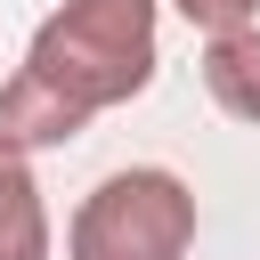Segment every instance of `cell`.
Returning a JSON list of instances; mask_svg holds the SVG:
<instances>
[{
	"label": "cell",
	"mask_w": 260,
	"mask_h": 260,
	"mask_svg": "<svg viewBox=\"0 0 260 260\" xmlns=\"http://www.w3.org/2000/svg\"><path fill=\"white\" fill-rule=\"evenodd\" d=\"M195 32H228V24H252L260 16V0H171Z\"/></svg>",
	"instance_id": "obj_5"
},
{
	"label": "cell",
	"mask_w": 260,
	"mask_h": 260,
	"mask_svg": "<svg viewBox=\"0 0 260 260\" xmlns=\"http://www.w3.org/2000/svg\"><path fill=\"white\" fill-rule=\"evenodd\" d=\"M203 89L228 122H260V16L203 32Z\"/></svg>",
	"instance_id": "obj_4"
},
{
	"label": "cell",
	"mask_w": 260,
	"mask_h": 260,
	"mask_svg": "<svg viewBox=\"0 0 260 260\" xmlns=\"http://www.w3.org/2000/svg\"><path fill=\"white\" fill-rule=\"evenodd\" d=\"M162 65V0H57L24 65L0 81V130L16 146H73L98 114L154 89Z\"/></svg>",
	"instance_id": "obj_1"
},
{
	"label": "cell",
	"mask_w": 260,
	"mask_h": 260,
	"mask_svg": "<svg viewBox=\"0 0 260 260\" xmlns=\"http://www.w3.org/2000/svg\"><path fill=\"white\" fill-rule=\"evenodd\" d=\"M57 228H49V203H41V179H32V146H16L0 130V260H49Z\"/></svg>",
	"instance_id": "obj_3"
},
{
	"label": "cell",
	"mask_w": 260,
	"mask_h": 260,
	"mask_svg": "<svg viewBox=\"0 0 260 260\" xmlns=\"http://www.w3.org/2000/svg\"><path fill=\"white\" fill-rule=\"evenodd\" d=\"M195 187L162 162L106 171L73 219H65V260H187L195 244Z\"/></svg>",
	"instance_id": "obj_2"
}]
</instances>
